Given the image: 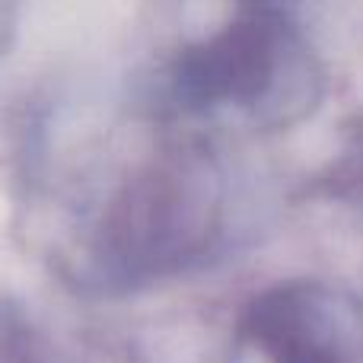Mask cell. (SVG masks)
Listing matches in <instances>:
<instances>
[{
  "instance_id": "cell-2",
  "label": "cell",
  "mask_w": 363,
  "mask_h": 363,
  "mask_svg": "<svg viewBox=\"0 0 363 363\" xmlns=\"http://www.w3.org/2000/svg\"><path fill=\"white\" fill-rule=\"evenodd\" d=\"M223 182L204 150H166L108 201L96 258L112 277L150 281L204 255L220 223Z\"/></svg>"
},
{
  "instance_id": "cell-4",
  "label": "cell",
  "mask_w": 363,
  "mask_h": 363,
  "mask_svg": "<svg viewBox=\"0 0 363 363\" xmlns=\"http://www.w3.org/2000/svg\"><path fill=\"white\" fill-rule=\"evenodd\" d=\"M16 32V10L6 4H0V55L10 48V38Z\"/></svg>"
},
{
  "instance_id": "cell-1",
  "label": "cell",
  "mask_w": 363,
  "mask_h": 363,
  "mask_svg": "<svg viewBox=\"0 0 363 363\" xmlns=\"http://www.w3.org/2000/svg\"><path fill=\"white\" fill-rule=\"evenodd\" d=\"M172 89L188 112L242 115L255 128H294L325 96V70L281 6H242L172 67Z\"/></svg>"
},
{
  "instance_id": "cell-3",
  "label": "cell",
  "mask_w": 363,
  "mask_h": 363,
  "mask_svg": "<svg viewBox=\"0 0 363 363\" xmlns=\"http://www.w3.org/2000/svg\"><path fill=\"white\" fill-rule=\"evenodd\" d=\"M226 363H363V306L325 281H284L252 296Z\"/></svg>"
}]
</instances>
